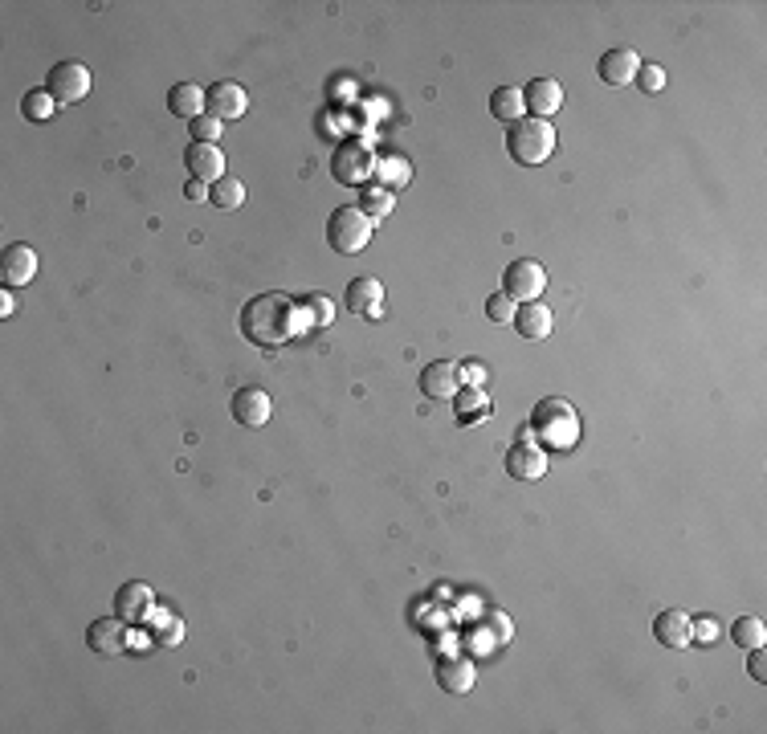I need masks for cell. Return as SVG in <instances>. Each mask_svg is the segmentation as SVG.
<instances>
[{
  "instance_id": "d6986e66",
  "label": "cell",
  "mask_w": 767,
  "mask_h": 734,
  "mask_svg": "<svg viewBox=\"0 0 767 734\" xmlns=\"http://www.w3.org/2000/svg\"><path fill=\"white\" fill-rule=\"evenodd\" d=\"M653 637H657V645H666V649H686L694 641L690 637V616L682 608H666L653 620Z\"/></svg>"
},
{
  "instance_id": "f546056e",
  "label": "cell",
  "mask_w": 767,
  "mask_h": 734,
  "mask_svg": "<svg viewBox=\"0 0 767 734\" xmlns=\"http://www.w3.org/2000/svg\"><path fill=\"white\" fill-rule=\"evenodd\" d=\"M331 298L327 294H311V298H306V323H319V327H327L331 323Z\"/></svg>"
},
{
  "instance_id": "e0dca14e",
  "label": "cell",
  "mask_w": 767,
  "mask_h": 734,
  "mask_svg": "<svg viewBox=\"0 0 767 734\" xmlns=\"http://www.w3.org/2000/svg\"><path fill=\"white\" fill-rule=\"evenodd\" d=\"M151 604H156V592L147 584H123L115 592V616H123L127 624H143L151 616Z\"/></svg>"
},
{
  "instance_id": "5b68a950",
  "label": "cell",
  "mask_w": 767,
  "mask_h": 734,
  "mask_svg": "<svg viewBox=\"0 0 767 734\" xmlns=\"http://www.w3.org/2000/svg\"><path fill=\"white\" fill-rule=\"evenodd\" d=\"M376 172V160H372V147L364 139H343L331 155V176L343 184V188H360L368 176Z\"/></svg>"
},
{
  "instance_id": "8d00e7d4",
  "label": "cell",
  "mask_w": 767,
  "mask_h": 734,
  "mask_svg": "<svg viewBox=\"0 0 767 734\" xmlns=\"http://www.w3.org/2000/svg\"><path fill=\"white\" fill-rule=\"evenodd\" d=\"M462 380H470V384L486 380V363H466V376H462Z\"/></svg>"
},
{
  "instance_id": "7402d4cb",
  "label": "cell",
  "mask_w": 767,
  "mask_h": 734,
  "mask_svg": "<svg viewBox=\"0 0 767 734\" xmlns=\"http://www.w3.org/2000/svg\"><path fill=\"white\" fill-rule=\"evenodd\" d=\"M515 327H519L523 339H547L551 327H555V319H551V310H547L543 302H523V306L515 310Z\"/></svg>"
},
{
  "instance_id": "83f0119b",
  "label": "cell",
  "mask_w": 767,
  "mask_h": 734,
  "mask_svg": "<svg viewBox=\"0 0 767 734\" xmlns=\"http://www.w3.org/2000/svg\"><path fill=\"white\" fill-rule=\"evenodd\" d=\"M221 127H225L221 119H213L209 111H204L200 119H192V123H188V135H192L196 143H213V139H221Z\"/></svg>"
},
{
  "instance_id": "4fadbf2b",
  "label": "cell",
  "mask_w": 767,
  "mask_h": 734,
  "mask_svg": "<svg viewBox=\"0 0 767 734\" xmlns=\"http://www.w3.org/2000/svg\"><path fill=\"white\" fill-rule=\"evenodd\" d=\"M33 278H37V253L25 241H17L0 253V282L5 286H25Z\"/></svg>"
},
{
  "instance_id": "1f68e13d",
  "label": "cell",
  "mask_w": 767,
  "mask_h": 734,
  "mask_svg": "<svg viewBox=\"0 0 767 734\" xmlns=\"http://www.w3.org/2000/svg\"><path fill=\"white\" fill-rule=\"evenodd\" d=\"M690 637H694V641H702V645H714V641H719V620H714V616L690 620Z\"/></svg>"
},
{
  "instance_id": "4316f807",
  "label": "cell",
  "mask_w": 767,
  "mask_h": 734,
  "mask_svg": "<svg viewBox=\"0 0 767 734\" xmlns=\"http://www.w3.org/2000/svg\"><path fill=\"white\" fill-rule=\"evenodd\" d=\"M21 111H25V119H49V115H54L58 111V98L54 94H49V90H29L25 98H21Z\"/></svg>"
},
{
  "instance_id": "3957f363",
  "label": "cell",
  "mask_w": 767,
  "mask_h": 734,
  "mask_svg": "<svg viewBox=\"0 0 767 734\" xmlns=\"http://www.w3.org/2000/svg\"><path fill=\"white\" fill-rule=\"evenodd\" d=\"M506 151H510V160L523 164V168H539L551 160V151H555V127L547 119H519L515 127H510L506 135Z\"/></svg>"
},
{
  "instance_id": "f1b7e54d",
  "label": "cell",
  "mask_w": 767,
  "mask_h": 734,
  "mask_svg": "<svg viewBox=\"0 0 767 734\" xmlns=\"http://www.w3.org/2000/svg\"><path fill=\"white\" fill-rule=\"evenodd\" d=\"M486 319H490V323H498V327L515 323V302H510L506 294H494V298L486 302Z\"/></svg>"
},
{
  "instance_id": "7a4b0ae2",
  "label": "cell",
  "mask_w": 767,
  "mask_h": 734,
  "mask_svg": "<svg viewBox=\"0 0 767 734\" xmlns=\"http://www.w3.org/2000/svg\"><path fill=\"white\" fill-rule=\"evenodd\" d=\"M531 433H539L551 449H572L580 441V416H576V408L568 400L547 396L531 412Z\"/></svg>"
},
{
  "instance_id": "8fae6325",
  "label": "cell",
  "mask_w": 767,
  "mask_h": 734,
  "mask_svg": "<svg viewBox=\"0 0 767 734\" xmlns=\"http://www.w3.org/2000/svg\"><path fill=\"white\" fill-rule=\"evenodd\" d=\"M433 677H437V686L445 694H470L474 681H478V665L470 657H441Z\"/></svg>"
},
{
  "instance_id": "44dd1931",
  "label": "cell",
  "mask_w": 767,
  "mask_h": 734,
  "mask_svg": "<svg viewBox=\"0 0 767 734\" xmlns=\"http://www.w3.org/2000/svg\"><path fill=\"white\" fill-rule=\"evenodd\" d=\"M168 111L176 115V119H200L204 115V90L196 86V82H176L172 90H168Z\"/></svg>"
},
{
  "instance_id": "5bb4252c",
  "label": "cell",
  "mask_w": 767,
  "mask_h": 734,
  "mask_svg": "<svg viewBox=\"0 0 767 734\" xmlns=\"http://www.w3.org/2000/svg\"><path fill=\"white\" fill-rule=\"evenodd\" d=\"M523 102H527L531 119H551L559 107H564V86L555 78H531L523 90Z\"/></svg>"
},
{
  "instance_id": "4dcf8cb0",
  "label": "cell",
  "mask_w": 767,
  "mask_h": 734,
  "mask_svg": "<svg viewBox=\"0 0 767 734\" xmlns=\"http://www.w3.org/2000/svg\"><path fill=\"white\" fill-rule=\"evenodd\" d=\"M380 180H388V192L400 188V184L408 180V164L400 160V155H388V160L380 164Z\"/></svg>"
},
{
  "instance_id": "74e56055",
  "label": "cell",
  "mask_w": 767,
  "mask_h": 734,
  "mask_svg": "<svg viewBox=\"0 0 767 734\" xmlns=\"http://www.w3.org/2000/svg\"><path fill=\"white\" fill-rule=\"evenodd\" d=\"M0 314H5V319L13 314V298H9V294H0Z\"/></svg>"
},
{
  "instance_id": "30bf717a",
  "label": "cell",
  "mask_w": 767,
  "mask_h": 734,
  "mask_svg": "<svg viewBox=\"0 0 767 734\" xmlns=\"http://www.w3.org/2000/svg\"><path fill=\"white\" fill-rule=\"evenodd\" d=\"M184 168L192 172V180H204V184H217L225 176V151L217 143H188L184 151Z\"/></svg>"
},
{
  "instance_id": "484cf974",
  "label": "cell",
  "mask_w": 767,
  "mask_h": 734,
  "mask_svg": "<svg viewBox=\"0 0 767 734\" xmlns=\"http://www.w3.org/2000/svg\"><path fill=\"white\" fill-rule=\"evenodd\" d=\"M731 637H735L739 649H759V645L767 641V628H763L759 616H739V620L731 624Z\"/></svg>"
},
{
  "instance_id": "ac0fdd59",
  "label": "cell",
  "mask_w": 767,
  "mask_h": 734,
  "mask_svg": "<svg viewBox=\"0 0 767 734\" xmlns=\"http://www.w3.org/2000/svg\"><path fill=\"white\" fill-rule=\"evenodd\" d=\"M347 306H351V314L380 319V314H384V286H380L376 278H355V282H347Z\"/></svg>"
},
{
  "instance_id": "d590c367",
  "label": "cell",
  "mask_w": 767,
  "mask_h": 734,
  "mask_svg": "<svg viewBox=\"0 0 767 734\" xmlns=\"http://www.w3.org/2000/svg\"><path fill=\"white\" fill-rule=\"evenodd\" d=\"M751 677H755V681H767V657H763V645L751 649Z\"/></svg>"
},
{
  "instance_id": "52a82bcc",
  "label": "cell",
  "mask_w": 767,
  "mask_h": 734,
  "mask_svg": "<svg viewBox=\"0 0 767 734\" xmlns=\"http://www.w3.org/2000/svg\"><path fill=\"white\" fill-rule=\"evenodd\" d=\"M45 90L58 98V107H70V102H82L90 94V70L82 62H58L45 74Z\"/></svg>"
},
{
  "instance_id": "d6a6232c",
  "label": "cell",
  "mask_w": 767,
  "mask_h": 734,
  "mask_svg": "<svg viewBox=\"0 0 767 734\" xmlns=\"http://www.w3.org/2000/svg\"><path fill=\"white\" fill-rule=\"evenodd\" d=\"M637 82H641L649 94H657V90H666V70L653 66V62H645V66L637 70Z\"/></svg>"
},
{
  "instance_id": "9a60e30c",
  "label": "cell",
  "mask_w": 767,
  "mask_h": 734,
  "mask_svg": "<svg viewBox=\"0 0 767 734\" xmlns=\"http://www.w3.org/2000/svg\"><path fill=\"white\" fill-rule=\"evenodd\" d=\"M270 412H274V404H270V396L262 388H241L233 396V421L245 425V429H262L270 421Z\"/></svg>"
},
{
  "instance_id": "e575fe53",
  "label": "cell",
  "mask_w": 767,
  "mask_h": 734,
  "mask_svg": "<svg viewBox=\"0 0 767 734\" xmlns=\"http://www.w3.org/2000/svg\"><path fill=\"white\" fill-rule=\"evenodd\" d=\"M209 192H213V184H204V180H188V184H184V196L196 200V204L209 200Z\"/></svg>"
},
{
  "instance_id": "d4e9b609",
  "label": "cell",
  "mask_w": 767,
  "mask_h": 734,
  "mask_svg": "<svg viewBox=\"0 0 767 734\" xmlns=\"http://www.w3.org/2000/svg\"><path fill=\"white\" fill-rule=\"evenodd\" d=\"M360 213L368 217V221H384L388 213H392V208H396V196L384 188V184H372V188H364V196H360Z\"/></svg>"
},
{
  "instance_id": "7c38bea8",
  "label": "cell",
  "mask_w": 767,
  "mask_h": 734,
  "mask_svg": "<svg viewBox=\"0 0 767 734\" xmlns=\"http://www.w3.org/2000/svg\"><path fill=\"white\" fill-rule=\"evenodd\" d=\"M457 388H462V367L449 363V359H437L421 372V392L429 400H453Z\"/></svg>"
},
{
  "instance_id": "2e32d148",
  "label": "cell",
  "mask_w": 767,
  "mask_h": 734,
  "mask_svg": "<svg viewBox=\"0 0 767 734\" xmlns=\"http://www.w3.org/2000/svg\"><path fill=\"white\" fill-rule=\"evenodd\" d=\"M637 70H641V58L633 54V49H608V54L600 58V66H596L600 82H608V86L637 82Z\"/></svg>"
},
{
  "instance_id": "8992f818",
  "label": "cell",
  "mask_w": 767,
  "mask_h": 734,
  "mask_svg": "<svg viewBox=\"0 0 767 734\" xmlns=\"http://www.w3.org/2000/svg\"><path fill=\"white\" fill-rule=\"evenodd\" d=\"M547 290V270L539 266V261L531 257H519V261H510L506 274H502V294L510 302H539Z\"/></svg>"
},
{
  "instance_id": "ba28073f",
  "label": "cell",
  "mask_w": 767,
  "mask_h": 734,
  "mask_svg": "<svg viewBox=\"0 0 767 734\" xmlns=\"http://www.w3.org/2000/svg\"><path fill=\"white\" fill-rule=\"evenodd\" d=\"M204 111H209L213 119L221 123H233L249 111V94L241 82H213L209 90H204Z\"/></svg>"
},
{
  "instance_id": "603a6c76",
  "label": "cell",
  "mask_w": 767,
  "mask_h": 734,
  "mask_svg": "<svg viewBox=\"0 0 767 734\" xmlns=\"http://www.w3.org/2000/svg\"><path fill=\"white\" fill-rule=\"evenodd\" d=\"M490 115L515 127L519 119H527V102H523V90L519 86H498L490 94Z\"/></svg>"
},
{
  "instance_id": "9c48e42d",
  "label": "cell",
  "mask_w": 767,
  "mask_h": 734,
  "mask_svg": "<svg viewBox=\"0 0 767 734\" xmlns=\"http://www.w3.org/2000/svg\"><path fill=\"white\" fill-rule=\"evenodd\" d=\"M127 620L123 616H107V620H94L86 628V645L98 653V657H119L127 645H131V633H127Z\"/></svg>"
},
{
  "instance_id": "836d02e7",
  "label": "cell",
  "mask_w": 767,
  "mask_h": 734,
  "mask_svg": "<svg viewBox=\"0 0 767 734\" xmlns=\"http://www.w3.org/2000/svg\"><path fill=\"white\" fill-rule=\"evenodd\" d=\"M180 637H184V624H180V620H168V624H164V633H156V645L172 649V645H180Z\"/></svg>"
},
{
  "instance_id": "6da1fadb",
  "label": "cell",
  "mask_w": 767,
  "mask_h": 734,
  "mask_svg": "<svg viewBox=\"0 0 767 734\" xmlns=\"http://www.w3.org/2000/svg\"><path fill=\"white\" fill-rule=\"evenodd\" d=\"M302 327H306V319L298 314L294 298H286V294H262V298L245 302V310H241V335L258 347H278V343L294 339Z\"/></svg>"
},
{
  "instance_id": "cb8c5ba5",
  "label": "cell",
  "mask_w": 767,
  "mask_h": 734,
  "mask_svg": "<svg viewBox=\"0 0 767 734\" xmlns=\"http://www.w3.org/2000/svg\"><path fill=\"white\" fill-rule=\"evenodd\" d=\"M209 204H213V208H225V213H233V208L245 204V184H241L237 176H221V180L213 184V192H209Z\"/></svg>"
},
{
  "instance_id": "277c9868",
  "label": "cell",
  "mask_w": 767,
  "mask_h": 734,
  "mask_svg": "<svg viewBox=\"0 0 767 734\" xmlns=\"http://www.w3.org/2000/svg\"><path fill=\"white\" fill-rule=\"evenodd\" d=\"M327 241H331L335 253L351 257V253H360L372 241V221L355 204H343V208H335L331 221H327Z\"/></svg>"
},
{
  "instance_id": "ffe728a7",
  "label": "cell",
  "mask_w": 767,
  "mask_h": 734,
  "mask_svg": "<svg viewBox=\"0 0 767 734\" xmlns=\"http://www.w3.org/2000/svg\"><path fill=\"white\" fill-rule=\"evenodd\" d=\"M506 474L519 478V482H539V478L547 474L543 449H535V445H515V449L506 453Z\"/></svg>"
}]
</instances>
